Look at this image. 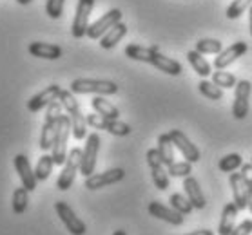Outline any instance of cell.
I'll use <instances>...</instances> for the list:
<instances>
[{"label": "cell", "instance_id": "36", "mask_svg": "<svg viewBox=\"0 0 252 235\" xmlns=\"http://www.w3.org/2000/svg\"><path fill=\"white\" fill-rule=\"evenodd\" d=\"M105 131L109 132V134H113V136L124 138V136H129V134H131V125H127V123H124V121H120V120H107Z\"/></svg>", "mask_w": 252, "mask_h": 235}, {"label": "cell", "instance_id": "39", "mask_svg": "<svg viewBox=\"0 0 252 235\" xmlns=\"http://www.w3.org/2000/svg\"><path fill=\"white\" fill-rule=\"evenodd\" d=\"M46 121H57V120H60L62 118V110H63V107H62V104L60 102H53V104H49L46 107Z\"/></svg>", "mask_w": 252, "mask_h": 235}, {"label": "cell", "instance_id": "33", "mask_svg": "<svg viewBox=\"0 0 252 235\" xmlns=\"http://www.w3.org/2000/svg\"><path fill=\"white\" fill-rule=\"evenodd\" d=\"M212 81L216 83L218 87H221V89H234L236 83H238V80H236V76L232 75V73H227V71H214L212 73Z\"/></svg>", "mask_w": 252, "mask_h": 235}, {"label": "cell", "instance_id": "13", "mask_svg": "<svg viewBox=\"0 0 252 235\" xmlns=\"http://www.w3.org/2000/svg\"><path fill=\"white\" fill-rule=\"evenodd\" d=\"M247 51H249V46H247L245 42H241V40L236 42V44L229 46L227 49H223L220 54H216V58H214V67H216V71L227 69V67L232 65L238 58L243 56Z\"/></svg>", "mask_w": 252, "mask_h": 235}, {"label": "cell", "instance_id": "9", "mask_svg": "<svg viewBox=\"0 0 252 235\" xmlns=\"http://www.w3.org/2000/svg\"><path fill=\"white\" fill-rule=\"evenodd\" d=\"M234 104H232V116L236 120H245L249 116V100H251L252 83L249 80H238L234 87Z\"/></svg>", "mask_w": 252, "mask_h": 235}, {"label": "cell", "instance_id": "6", "mask_svg": "<svg viewBox=\"0 0 252 235\" xmlns=\"http://www.w3.org/2000/svg\"><path fill=\"white\" fill-rule=\"evenodd\" d=\"M100 145H102V139H100V136H98L96 132H93V134H89L86 138V147L82 150V165H80V174L84 178H89L91 174H94Z\"/></svg>", "mask_w": 252, "mask_h": 235}, {"label": "cell", "instance_id": "24", "mask_svg": "<svg viewBox=\"0 0 252 235\" xmlns=\"http://www.w3.org/2000/svg\"><path fill=\"white\" fill-rule=\"evenodd\" d=\"M158 152H160L161 163L165 166H171L174 163V145L169 134H160L158 136Z\"/></svg>", "mask_w": 252, "mask_h": 235}, {"label": "cell", "instance_id": "23", "mask_svg": "<svg viewBox=\"0 0 252 235\" xmlns=\"http://www.w3.org/2000/svg\"><path fill=\"white\" fill-rule=\"evenodd\" d=\"M91 107L94 109V112L103 118H107V120H118V116H120V110L116 109L115 105L107 102L103 96H96L91 100Z\"/></svg>", "mask_w": 252, "mask_h": 235}, {"label": "cell", "instance_id": "4", "mask_svg": "<svg viewBox=\"0 0 252 235\" xmlns=\"http://www.w3.org/2000/svg\"><path fill=\"white\" fill-rule=\"evenodd\" d=\"M80 165H82V150L80 149L69 150L67 159H65V163L62 166V172H60V176L57 179L58 190L65 192V190H69L73 186L76 174L80 172Z\"/></svg>", "mask_w": 252, "mask_h": 235}, {"label": "cell", "instance_id": "5", "mask_svg": "<svg viewBox=\"0 0 252 235\" xmlns=\"http://www.w3.org/2000/svg\"><path fill=\"white\" fill-rule=\"evenodd\" d=\"M69 136H71V118L63 116L60 118V125H58V132H57V138H55V143H53V159H55V165L63 166L65 159H67V141Z\"/></svg>", "mask_w": 252, "mask_h": 235}, {"label": "cell", "instance_id": "46", "mask_svg": "<svg viewBox=\"0 0 252 235\" xmlns=\"http://www.w3.org/2000/svg\"><path fill=\"white\" fill-rule=\"evenodd\" d=\"M113 235H127V232H126V230H116Z\"/></svg>", "mask_w": 252, "mask_h": 235}, {"label": "cell", "instance_id": "7", "mask_svg": "<svg viewBox=\"0 0 252 235\" xmlns=\"http://www.w3.org/2000/svg\"><path fill=\"white\" fill-rule=\"evenodd\" d=\"M55 210H57L58 217L63 223V226L67 228V232L71 235H86L87 226L78 215L75 213V210L69 207L65 201H57L55 203Z\"/></svg>", "mask_w": 252, "mask_h": 235}, {"label": "cell", "instance_id": "10", "mask_svg": "<svg viewBox=\"0 0 252 235\" xmlns=\"http://www.w3.org/2000/svg\"><path fill=\"white\" fill-rule=\"evenodd\" d=\"M118 22H122V11L120 9H111L105 15L98 18L96 22H93L89 27H87V38L91 40H100L109 29H113Z\"/></svg>", "mask_w": 252, "mask_h": 235}, {"label": "cell", "instance_id": "3", "mask_svg": "<svg viewBox=\"0 0 252 235\" xmlns=\"http://www.w3.org/2000/svg\"><path fill=\"white\" fill-rule=\"evenodd\" d=\"M73 94H98V96H113L118 94V85L111 80H91V78H76L71 81Z\"/></svg>", "mask_w": 252, "mask_h": 235}, {"label": "cell", "instance_id": "28", "mask_svg": "<svg viewBox=\"0 0 252 235\" xmlns=\"http://www.w3.org/2000/svg\"><path fill=\"white\" fill-rule=\"evenodd\" d=\"M151 178H153V183H155V186L158 190H161V192H165L167 188H169V184H171V181H169V172L165 170V165H155L151 166Z\"/></svg>", "mask_w": 252, "mask_h": 235}, {"label": "cell", "instance_id": "2", "mask_svg": "<svg viewBox=\"0 0 252 235\" xmlns=\"http://www.w3.org/2000/svg\"><path fill=\"white\" fill-rule=\"evenodd\" d=\"M58 102L62 104L63 110L69 114L71 118V134L73 138L82 141V139L87 138V118L82 114L80 105L76 102L75 94L71 91H62L60 96H58Z\"/></svg>", "mask_w": 252, "mask_h": 235}, {"label": "cell", "instance_id": "31", "mask_svg": "<svg viewBox=\"0 0 252 235\" xmlns=\"http://www.w3.org/2000/svg\"><path fill=\"white\" fill-rule=\"evenodd\" d=\"M220 170L225 174H232L236 172L238 168H241L243 166V157H241V154H236V152H232V154H227L225 157H221V161H220Z\"/></svg>", "mask_w": 252, "mask_h": 235}, {"label": "cell", "instance_id": "35", "mask_svg": "<svg viewBox=\"0 0 252 235\" xmlns=\"http://www.w3.org/2000/svg\"><path fill=\"white\" fill-rule=\"evenodd\" d=\"M251 6H252V0H234V2L227 7V18H229V20L240 18L247 9H251Z\"/></svg>", "mask_w": 252, "mask_h": 235}, {"label": "cell", "instance_id": "45", "mask_svg": "<svg viewBox=\"0 0 252 235\" xmlns=\"http://www.w3.org/2000/svg\"><path fill=\"white\" fill-rule=\"evenodd\" d=\"M17 2L20 4V6H28V4H31L33 0H17Z\"/></svg>", "mask_w": 252, "mask_h": 235}, {"label": "cell", "instance_id": "25", "mask_svg": "<svg viewBox=\"0 0 252 235\" xmlns=\"http://www.w3.org/2000/svg\"><path fill=\"white\" fill-rule=\"evenodd\" d=\"M58 125H60V120L44 121L42 134H40V149L44 152L53 149V143H55V138H57V132H58Z\"/></svg>", "mask_w": 252, "mask_h": 235}, {"label": "cell", "instance_id": "15", "mask_svg": "<svg viewBox=\"0 0 252 235\" xmlns=\"http://www.w3.org/2000/svg\"><path fill=\"white\" fill-rule=\"evenodd\" d=\"M149 213L153 215V217L161 219V221H165V223L172 224V226H182L185 221L182 213L176 212L172 207L161 205L160 201H153V203H149Z\"/></svg>", "mask_w": 252, "mask_h": 235}, {"label": "cell", "instance_id": "37", "mask_svg": "<svg viewBox=\"0 0 252 235\" xmlns=\"http://www.w3.org/2000/svg\"><path fill=\"white\" fill-rule=\"evenodd\" d=\"M63 4H65V0H47L46 2L47 17L53 18V20H58L63 13Z\"/></svg>", "mask_w": 252, "mask_h": 235}, {"label": "cell", "instance_id": "17", "mask_svg": "<svg viewBox=\"0 0 252 235\" xmlns=\"http://www.w3.org/2000/svg\"><path fill=\"white\" fill-rule=\"evenodd\" d=\"M15 170L18 172V178L22 181V186L29 190V192H33L36 188V176H34V170L31 168L29 165V159L26 157L24 154H18L15 156Z\"/></svg>", "mask_w": 252, "mask_h": 235}, {"label": "cell", "instance_id": "14", "mask_svg": "<svg viewBox=\"0 0 252 235\" xmlns=\"http://www.w3.org/2000/svg\"><path fill=\"white\" fill-rule=\"evenodd\" d=\"M60 92H62V89H60V85H57V83L46 87L44 91H40L38 94H34L28 102L29 112H40L44 107H47V105L53 104V102H57L58 96H60Z\"/></svg>", "mask_w": 252, "mask_h": 235}, {"label": "cell", "instance_id": "29", "mask_svg": "<svg viewBox=\"0 0 252 235\" xmlns=\"http://www.w3.org/2000/svg\"><path fill=\"white\" fill-rule=\"evenodd\" d=\"M53 166H55V159H53L51 154H44L36 163V168H34V176L38 181H47L49 176L53 172Z\"/></svg>", "mask_w": 252, "mask_h": 235}, {"label": "cell", "instance_id": "27", "mask_svg": "<svg viewBox=\"0 0 252 235\" xmlns=\"http://www.w3.org/2000/svg\"><path fill=\"white\" fill-rule=\"evenodd\" d=\"M198 89H200L201 96H205L207 100H212V102H220L223 98V89L216 85L212 80H207V78H203L198 83Z\"/></svg>", "mask_w": 252, "mask_h": 235}, {"label": "cell", "instance_id": "30", "mask_svg": "<svg viewBox=\"0 0 252 235\" xmlns=\"http://www.w3.org/2000/svg\"><path fill=\"white\" fill-rule=\"evenodd\" d=\"M196 51L201 52L203 56L205 54H220L223 51V44L216 38H201V40L196 42Z\"/></svg>", "mask_w": 252, "mask_h": 235}, {"label": "cell", "instance_id": "40", "mask_svg": "<svg viewBox=\"0 0 252 235\" xmlns=\"http://www.w3.org/2000/svg\"><path fill=\"white\" fill-rule=\"evenodd\" d=\"M87 125L93 127V129H96V131H105V125H107V118H103L100 114H87Z\"/></svg>", "mask_w": 252, "mask_h": 235}, {"label": "cell", "instance_id": "12", "mask_svg": "<svg viewBox=\"0 0 252 235\" xmlns=\"http://www.w3.org/2000/svg\"><path fill=\"white\" fill-rule=\"evenodd\" d=\"M124 178H126L124 168H111V170H105L102 174H91L89 178H86L84 186L87 190H100L105 188V186H111V184H116Z\"/></svg>", "mask_w": 252, "mask_h": 235}, {"label": "cell", "instance_id": "18", "mask_svg": "<svg viewBox=\"0 0 252 235\" xmlns=\"http://www.w3.org/2000/svg\"><path fill=\"white\" fill-rule=\"evenodd\" d=\"M28 51L34 58H44V60H58L62 56V47L57 44H46V42H33L29 44Z\"/></svg>", "mask_w": 252, "mask_h": 235}, {"label": "cell", "instance_id": "34", "mask_svg": "<svg viewBox=\"0 0 252 235\" xmlns=\"http://www.w3.org/2000/svg\"><path fill=\"white\" fill-rule=\"evenodd\" d=\"M167 172L171 178H189L190 174H192V163L189 161H174L171 166H167Z\"/></svg>", "mask_w": 252, "mask_h": 235}, {"label": "cell", "instance_id": "44", "mask_svg": "<svg viewBox=\"0 0 252 235\" xmlns=\"http://www.w3.org/2000/svg\"><path fill=\"white\" fill-rule=\"evenodd\" d=\"M249 27H251V36H252V6H251V11H249Z\"/></svg>", "mask_w": 252, "mask_h": 235}, {"label": "cell", "instance_id": "8", "mask_svg": "<svg viewBox=\"0 0 252 235\" xmlns=\"http://www.w3.org/2000/svg\"><path fill=\"white\" fill-rule=\"evenodd\" d=\"M94 7V0H78L76 4L75 18H73V26H71V35L75 38H84L87 35V27H89V17Z\"/></svg>", "mask_w": 252, "mask_h": 235}, {"label": "cell", "instance_id": "21", "mask_svg": "<svg viewBox=\"0 0 252 235\" xmlns=\"http://www.w3.org/2000/svg\"><path fill=\"white\" fill-rule=\"evenodd\" d=\"M127 35V26L124 22H118L113 29H109L105 35L100 38V47L102 49H113L116 44H120V40Z\"/></svg>", "mask_w": 252, "mask_h": 235}, {"label": "cell", "instance_id": "26", "mask_svg": "<svg viewBox=\"0 0 252 235\" xmlns=\"http://www.w3.org/2000/svg\"><path fill=\"white\" fill-rule=\"evenodd\" d=\"M28 194H29V190L26 188V186H18V188H15V192H13L11 208L17 215H20V213H24L28 210V203H29Z\"/></svg>", "mask_w": 252, "mask_h": 235}, {"label": "cell", "instance_id": "19", "mask_svg": "<svg viewBox=\"0 0 252 235\" xmlns=\"http://www.w3.org/2000/svg\"><path fill=\"white\" fill-rule=\"evenodd\" d=\"M184 190H185V195L189 197V201L192 203V207L196 210H203L207 207V199L203 192L200 188V183H198V179L189 176V178L184 179Z\"/></svg>", "mask_w": 252, "mask_h": 235}, {"label": "cell", "instance_id": "42", "mask_svg": "<svg viewBox=\"0 0 252 235\" xmlns=\"http://www.w3.org/2000/svg\"><path fill=\"white\" fill-rule=\"evenodd\" d=\"M145 157H147V165H149V168H151V166H155V165H163V163H161V157H160V152H158V149L147 150Z\"/></svg>", "mask_w": 252, "mask_h": 235}, {"label": "cell", "instance_id": "22", "mask_svg": "<svg viewBox=\"0 0 252 235\" xmlns=\"http://www.w3.org/2000/svg\"><path fill=\"white\" fill-rule=\"evenodd\" d=\"M187 60H189L190 67L194 69V73L198 76H201V78H207V76L212 75V67L211 63L207 62V58L201 54V52H198L196 49H192V51L187 52Z\"/></svg>", "mask_w": 252, "mask_h": 235}, {"label": "cell", "instance_id": "20", "mask_svg": "<svg viewBox=\"0 0 252 235\" xmlns=\"http://www.w3.org/2000/svg\"><path fill=\"white\" fill-rule=\"evenodd\" d=\"M238 207L234 203H227L221 210V217L218 224V235H230L236 226V217H238Z\"/></svg>", "mask_w": 252, "mask_h": 235}, {"label": "cell", "instance_id": "41", "mask_svg": "<svg viewBox=\"0 0 252 235\" xmlns=\"http://www.w3.org/2000/svg\"><path fill=\"white\" fill-rule=\"evenodd\" d=\"M252 234V219H245L240 224H236L230 235H251Z\"/></svg>", "mask_w": 252, "mask_h": 235}, {"label": "cell", "instance_id": "47", "mask_svg": "<svg viewBox=\"0 0 252 235\" xmlns=\"http://www.w3.org/2000/svg\"><path fill=\"white\" fill-rule=\"evenodd\" d=\"M251 163H252V161H251Z\"/></svg>", "mask_w": 252, "mask_h": 235}, {"label": "cell", "instance_id": "11", "mask_svg": "<svg viewBox=\"0 0 252 235\" xmlns=\"http://www.w3.org/2000/svg\"><path fill=\"white\" fill-rule=\"evenodd\" d=\"M169 136H171V139H172L174 149H178V152L184 156L185 161H189V163H198V161H200V157H201L200 150H198V147L185 136L184 132L178 131V129H172V131L169 132Z\"/></svg>", "mask_w": 252, "mask_h": 235}, {"label": "cell", "instance_id": "16", "mask_svg": "<svg viewBox=\"0 0 252 235\" xmlns=\"http://www.w3.org/2000/svg\"><path fill=\"white\" fill-rule=\"evenodd\" d=\"M230 188H232V197H234V205L238 210H245L249 208V192H247L245 179L241 176V172H232L229 178Z\"/></svg>", "mask_w": 252, "mask_h": 235}, {"label": "cell", "instance_id": "1", "mask_svg": "<svg viewBox=\"0 0 252 235\" xmlns=\"http://www.w3.org/2000/svg\"><path fill=\"white\" fill-rule=\"evenodd\" d=\"M124 52H126L127 58L136 60V62L151 63L153 67H156L158 71H161V73H165L169 76H180L184 73L182 63L172 60V58H167L165 54H161L158 46L143 47V46H136V44H129Z\"/></svg>", "mask_w": 252, "mask_h": 235}, {"label": "cell", "instance_id": "38", "mask_svg": "<svg viewBox=\"0 0 252 235\" xmlns=\"http://www.w3.org/2000/svg\"><path fill=\"white\" fill-rule=\"evenodd\" d=\"M241 176L245 179L247 192H249V210L252 213V163H243V166H241Z\"/></svg>", "mask_w": 252, "mask_h": 235}, {"label": "cell", "instance_id": "43", "mask_svg": "<svg viewBox=\"0 0 252 235\" xmlns=\"http://www.w3.org/2000/svg\"><path fill=\"white\" fill-rule=\"evenodd\" d=\"M185 235H214V232L212 230H196V232H190V234Z\"/></svg>", "mask_w": 252, "mask_h": 235}, {"label": "cell", "instance_id": "32", "mask_svg": "<svg viewBox=\"0 0 252 235\" xmlns=\"http://www.w3.org/2000/svg\"><path fill=\"white\" fill-rule=\"evenodd\" d=\"M169 203H171V207L176 210V212H180L182 215H189L190 212H192V203L189 201V197L187 195H182V194H172L171 197H169Z\"/></svg>", "mask_w": 252, "mask_h": 235}]
</instances>
